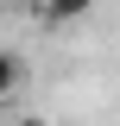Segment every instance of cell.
Listing matches in <instances>:
<instances>
[{
    "mask_svg": "<svg viewBox=\"0 0 120 126\" xmlns=\"http://www.w3.org/2000/svg\"><path fill=\"white\" fill-rule=\"evenodd\" d=\"M32 13L44 19L51 32H70V25H82V19L95 13V0H38V6H32Z\"/></svg>",
    "mask_w": 120,
    "mask_h": 126,
    "instance_id": "obj_1",
    "label": "cell"
},
{
    "mask_svg": "<svg viewBox=\"0 0 120 126\" xmlns=\"http://www.w3.org/2000/svg\"><path fill=\"white\" fill-rule=\"evenodd\" d=\"M19 82H25V63H19L13 50H0V101H13V94H19Z\"/></svg>",
    "mask_w": 120,
    "mask_h": 126,
    "instance_id": "obj_2",
    "label": "cell"
},
{
    "mask_svg": "<svg viewBox=\"0 0 120 126\" xmlns=\"http://www.w3.org/2000/svg\"><path fill=\"white\" fill-rule=\"evenodd\" d=\"M13 126H44V120H38V113H25V120H13Z\"/></svg>",
    "mask_w": 120,
    "mask_h": 126,
    "instance_id": "obj_3",
    "label": "cell"
}]
</instances>
